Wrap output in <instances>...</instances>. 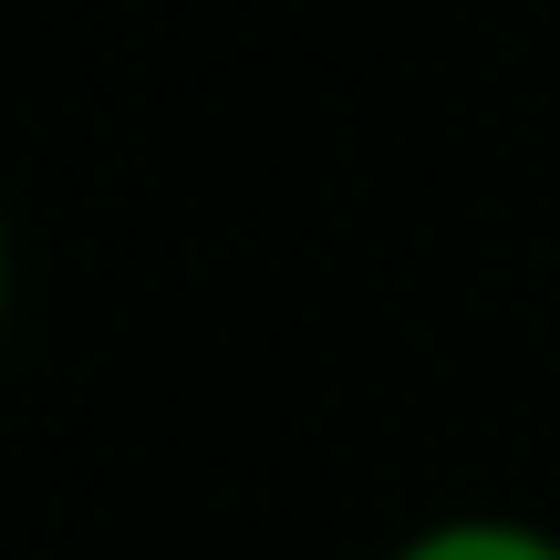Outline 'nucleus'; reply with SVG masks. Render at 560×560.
<instances>
[{"label": "nucleus", "instance_id": "nucleus-1", "mask_svg": "<svg viewBox=\"0 0 560 560\" xmlns=\"http://www.w3.org/2000/svg\"><path fill=\"white\" fill-rule=\"evenodd\" d=\"M384 560H560V529L520 520V509H446V520L405 529Z\"/></svg>", "mask_w": 560, "mask_h": 560}, {"label": "nucleus", "instance_id": "nucleus-2", "mask_svg": "<svg viewBox=\"0 0 560 560\" xmlns=\"http://www.w3.org/2000/svg\"><path fill=\"white\" fill-rule=\"evenodd\" d=\"M11 301H21V240H11V208H0V342H11Z\"/></svg>", "mask_w": 560, "mask_h": 560}]
</instances>
